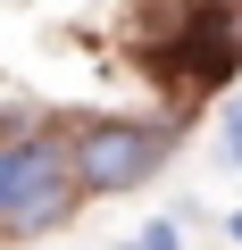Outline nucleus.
<instances>
[{
    "label": "nucleus",
    "mask_w": 242,
    "mask_h": 250,
    "mask_svg": "<svg viewBox=\"0 0 242 250\" xmlns=\"http://www.w3.org/2000/svg\"><path fill=\"white\" fill-rule=\"evenodd\" d=\"M225 159H242V100L225 108Z\"/></svg>",
    "instance_id": "nucleus-4"
},
{
    "label": "nucleus",
    "mask_w": 242,
    "mask_h": 250,
    "mask_svg": "<svg viewBox=\"0 0 242 250\" xmlns=\"http://www.w3.org/2000/svg\"><path fill=\"white\" fill-rule=\"evenodd\" d=\"M234 242H242V217H234Z\"/></svg>",
    "instance_id": "nucleus-5"
},
{
    "label": "nucleus",
    "mask_w": 242,
    "mask_h": 250,
    "mask_svg": "<svg viewBox=\"0 0 242 250\" xmlns=\"http://www.w3.org/2000/svg\"><path fill=\"white\" fill-rule=\"evenodd\" d=\"M67 208V167L42 150V142H17V150H0V225H50Z\"/></svg>",
    "instance_id": "nucleus-2"
},
{
    "label": "nucleus",
    "mask_w": 242,
    "mask_h": 250,
    "mask_svg": "<svg viewBox=\"0 0 242 250\" xmlns=\"http://www.w3.org/2000/svg\"><path fill=\"white\" fill-rule=\"evenodd\" d=\"M184 59H192V75H200V83H225V75H234V59H242V9H225V17H209V25H192Z\"/></svg>",
    "instance_id": "nucleus-3"
},
{
    "label": "nucleus",
    "mask_w": 242,
    "mask_h": 250,
    "mask_svg": "<svg viewBox=\"0 0 242 250\" xmlns=\"http://www.w3.org/2000/svg\"><path fill=\"white\" fill-rule=\"evenodd\" d=\"M159 159H167L159 125H92V134L75 142V184L84 192H134Z\"/></svg>",
    "instance_id": "nucleus-1"
}]
</instances>
